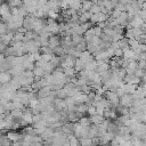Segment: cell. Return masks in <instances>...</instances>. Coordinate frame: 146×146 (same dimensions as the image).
<instances>
[{"label":"cell","mask_w":146,"mask_h":146,"mask_svg":"<svg viewBox=\"0 0 146 146\" xmlns=\"http://www.w3.org/2000/svg\"><path fill=\"white\" fill-rule=\"evenodd\" d=\"M104 97L112 104V106L116 107L117 105H120V97H119V95L116 94V91H113V90H106L105 94H104Z\"/></svg>","instance_id":"6da1fadb"},{"label":"cell","mask_w":146,"mask_h":146,"mask_svg":"<svg viewBox=\"0 0 146 146\" xmlns=\"http://www.w3.org/2000/svg\"><path fill=\"white\" fill-rule=\"evenodd\" d=\"M120 105L130 108L133 105V97H132V95L131 94H124L123 96H121L120 97Z\"/></svg>","instance_id":"7a4b0ae2"},{"label":"cell","mask_w":146,"mask_h":146,"mask_svg":"<svg viewBox=\"0 0 146 146\" xmlns=\"http://www.w3.org/2000/svg\"><path fill=\"white\" fill-rule=\"evenodd\" d=\"M107 17L108 15L99 11V13H96V14H91V17H90V22L92 24H97L99 22H104V21H107Z\"/></svg>","instance_id":"3957f363"},{"label":"cell","mask_w":146,"mask_h":146,"mask_svg":"<svg viewBox=\"0 0 146 146\" xmlns=\"http://www.w3.org/2000/svg\"><path fill=\"white\" fill-rule=\"evenodd\" d=\"M123 81L125 82V83H131V84H139L140 82H141V79L140 78H138V76H136L135 74H125V76H124V79H123Z\"/></svg>","instance_id":"277c9868"},{"label":"cell","mask_w":146,"mask_h":146,"mask_svg":"<svg viewBox=\"0 0 146 146\" xmlns=\"http://www.w3.org/2000/svg\"><path fill=\"white\" fill-rule=\"evenodd\" d=\"M50 92H51L50 86H46V87L40 88L36 91V96H38V98H44V97H48L50 95Z\"/></svg>","instance_id":"5b68a950"},{"label":"cell","mask_w":146,"mask_h":146,"mask_svg":"<svg viewBox=\"0 0 146 146\" xmlns=\"http://www.w3.org/2000/svg\"><path fill=\"white\" fill-rule=\"evenodd\" d=\"M60 44V38L57 35V34H52V35H50L49 36V43H48V46L54 50V48H56L57 46H59Z\"/></svg>","instance_id":"8992f818"},{"label":"cell","mask_w":146,"mask_h":146,"mask_svg":"<svg viewBox=\"0 0 146 146\" xmlns=\"http://www.w3.org/2000/svg\"><path fill=\"white\" fill-rule=\"evenodd\" d=\"M90 17H91V13H90L89 10L83 11L82 14L79 15V22H80V24H81V23L89 22V21H90Z\"/></svg>","instance_id":"52a82bcc"},{"label":"cell","mask_w":146,"mask_h":146,"mask_svg":"<svg viewBox=\"0 0 146 146\" xmlns=\"http://www.w3.org/2000/svg\"><path fill=\"white\" fill-rule=\"evenodd\" d=\"M135 50L133 49H131V48H128V49H124L123 50V58L124 59H128V60H130V59H132L133 58V56H135Z\"/></svg>","instance_id":"ba28073f"},{"label":"cell","mask_w":146,"mask_h":146,"mask_svg":"<svg viewBox=\"0 0 146 146\" xmlns=\"http://www.w3.org/2000/svg\"><path fill=\"white\" fill-rule=\"evenodd\" d=\"M105 117H104V115H100V114H94V115H91L90 116V121H91V123H94V124H99V123H102V121L104 120Z\"/></svg>","instance_id":"9c48e42d"},{"label":"cell","mask_w":146,"mask_h":146,"mask_svg":"<svg viewBox=\"0 0 146 146\" xmlns=\"http://www.w3.org/2000/svg\"><path fill=\"white\" fill-rule=\"evenodd\" d=\"M33 73H34V76L42 78V76H44L46 71H44L43 67H41V66H35V67L33 68Z\"/></svg>","instance_id":"30bf717a"},{"label":"cell","mask_w":146,"mask_h":146,"mask_svg":"<svg viewBox=\"0 0 146 146\" xmlns=\"http://www.w3.org/2000/svg\"><path fill=\"white\" fill-rule=\"evenodd\" d=\"M76 73H78V71H76L74 67H66V68H64V74H65L66 76H68V78L75 76Z\"/></svg>","instance_id":"8fae6325"},{"label":"cell","mask_w":146,"mask_h":146,"mask_svg":"<svg viewBox=\"0 0 146 146\" xmlns=\"http://www.w3.org/2000/svg\"><path fill=\"white\" fill-rule=\"evenodd\" d=\"M71 36H72V44H73V46H75V44L80 43V42H81V41L84 39L82 35H80V34H76V33L72 34Z\"/></svg>","instance_id":"7c38bea8"},{"label":"cell","mask_w":146,"mask_h":146,"mask_svg":"<svg viewBox=\"0 0 146 146\" xmlns=\"http://www.w3.org/2000/svg\"><path fill=\"white\" fill-rule=\"evenodd\" d=\"M94 5V1L92 0H82V5H81V8L86 11V10H90L91 6Z\"/></svg>","instance_id":"4fadbf2b"},{"label":"cell","mask_w":146,"mask_h":146,"mask_svg":"<svg viewBox=\"0 0 146 146\" xmlns=\"http://www.w3.org/2000/svg\"><path fill=\"white\" fill-rule=\"evenodd\" d=\"M79 122L82 127H89L91 124V121H90V117H87V116H82L79 119Z\"/></svg>","instance_id":"5bb4252c"},{"label":"cell","mask_w":146,"mask_h":146,"mask_svg":"<svg viewBox=\"0 0 146 146\" xmlns=\"http://www.w3.org/2000/svg\"><path fill=\"white\" fill-rule=\"evenodd\" d=\"M102 10V6H99L98 3H96V2H94V5L91 6V8H90V13L91 14H96V13H99Z\"/></svg>","instance_id":"9a60e30c"},{"label":"cell","mask_w":146,"mask_h":146,"mask_svg":"<svg viewBox=\"0 0 146 146\" xmlns=\"http://www.w3.org/2000/svg\"><path fill=\"white\" fill-rule=\"evenodd\" d=\"M121 13H122L121 10L114 8V9H112V11H111V14H110V17H111V18H117V17L121 15Z\"/></svg>","instance_id":"2e32d148"},{"label":"cell","mask_w":146,"mask_h":146,"mask_svg":"<svg viewBox=\"0 0 146 146\" xmlns=\"http://www.w3.org/2000/svg\"><path fill=\"white\" fill-rule=\"evenodd\" d=\"M145 71H146V70H144V68H140V67H137V68L135 70V75L141 79V78L144 76V74H145Z\"/></svg>","instance_id":"e0dca14e"},{"label":"cell","mask_w":146,"mask_h":146,"mask_svg":"<svg viewBox=\"0 0 146 146\" xmlns=\"http://www.w3.org/2000/svg\"><path fill=\"white\" fill-rule=\"evenodd\" d=\"M87 113L91 116V115H94V114H97V110H96V106L95 105H88V111H87Z\"/></svg>","instance_id":"ac0fdd59"},{"label":"cell","mask_w":146,"mask_h":146,"mask_svg":"<svg viewBox=\"0 0 146 146\" xmlns=\"http://www.w3.org/2000/svg\"><path fill=\"white\" fill-rule=\"evenodd\" d=\"M125 38L127 39L135 38V35H133V27H128L127 29V31H125Z\"/></svg>","instance_id":"d6986e66"},{"label":"cell","mask_w":146,"mask_h":146,"mask_svg":"<svg viewBox=\"0 0 146 146\" xmlns=\"http://www.w3.org/2000/svg\"><path fill=\"white\" fill-rule=\"evenodd\" d=\"M52 56H54V54H47V52L46 54H41V59H43L44 62H50Z\"/></svg>","instance_id":"ffe728a7"},{"label":"cell","mask_w":146,"mask_h":146,"mask_svg":"<svg viewBox=\"0 0 146 146\" xmlns=\"http://www.w3.org/2000/svg\"><path fill=\"white\" fill-rule=\"evenodd\" d=\"M140 18H143L144 21H146V8H140L139 10H138V14H137Z\"/></svg>","instance_id":"44dd1931"},{"label":"cell","mask_w":146,"mask_h":146,"mask_svg":"<svg viewBox=\"0 0 146 146\" xmlns=\"http://www.w3.org/2000/svg\"><path fill=\"white\" fill-rule=\"evenodd\" d=\"M138 67L146 70V60H144V59H139V60H138Z\"/></svg>","instance_id":"7402d4cb"},{"label":"cell","mask_w":146,"mask_h":146,"mask_svg":"<svg viewBox=\"0 0 146 146\" xmlns=\"http://www.w3.org/2000/svg\"><path fill=\"white\" fill-rule=\"evenodd\" d=\"M141 80H143V82H146V71H145V74H144V76L141 78Z\"/></svg>","instance_id":"603a6c76"},{"label":"cell","mask_w":146,"mask_h":146,"mask_svg":"<svg viewBox=\"0 0 146 146\" xmlns=\"http://www.w3.org/2000/svg\"><path fill=\"white\" fill-rule=\"evenodd\" d=\"M138 1H139V2H141V3H143V2H145V1H146V0H138Z\"/></svg>","instance_id":"cb8c5ba5"},{"label":"cell","mask_w":146,"mask_h":146,"mask_svg":"<svg viewBox=\"0 0 146 146\" xmlns=\"http://www.w3.org/2000/svg\"><path fill=\"white\" fill-rule=\"evenodd\" d=\"M145 23H146V21H145Z\"/></svg>","instance_id":"d4e9b609"}]
</instances>
